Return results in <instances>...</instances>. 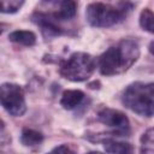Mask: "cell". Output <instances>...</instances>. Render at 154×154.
<instances>
[{"instance_id":"5bb4252c","label":"cell","mask_w":154,"mask_h":154,"mask_svg":"<svg viewBox=\"0 0 154 154\" xmlns=\"http://www.w3.org/2000/svg\"><path fill=\"white\" fill-rule=\"evenodd\" d=\"M140 25L143 28V30L154 34V12L152 10H142L140 14Z\"/></svg>"},{"instance_id":"4fadbf2b","label":"cell","mask_w":154,"mask_h":154,"mask_svg":"<svg viewBox=\"0 0 154 154\" xmlns=\"http://www.w3.org/2000/svg\"><path fill=\"white\" fill-rule=\"evenodd\" d=\"M140 141V154H154V128L143 132Z\"/></svg>"},{"instance_id":"30bf717a","label":"cell","mask_w":154,"mask_h":154,"mask_svg":"<svg viewBox=\"0 0 154 154\" xmlns=\"http://www.w3.org/2000/svg\"><path fill=\"white\" fill-rule=\"evenodd\" d=\"M84 99V93L82 90H65L60 99V105L65 109H73L76 106H78L82 100Z\"/></svg>"},{"instance_id":"52a82bcc","label":"cell","mask_w":154,"mask_h":154,"mask_svg":"<svg viewBox=\"0 0 154 154\" xmlns=\"http://www.w3.org/2000/svg\"><path fill=\"white\" fill-rule=\"evenodd\" d=\"M32 22H35L41 28L43 36L47 38H51V37H54V36L63 34L61 28L58 25V22L51 16V13L36 11L32 14Z\"/></svg>"},{"instance_id":"6da1fadb","label":"cell","mask_w":154,"mask_h":154,"mask_svg":"<svg viewBox=\"0 0 154 154\" xmlns=\"http://www.w3.org/2000/svg\"><path fill=\"white\" fill-rule=\"evenodd\" d=\"M138 57V43L134 40L126 38L103 52L97 60V66L100 72L105 76L119 75L129 70L136 63Z\"/></svg>"},{"instance_id":"9c48e42d","label":"cell","mask_w":154,"mask_h":154,"mask_svg":"<svg viewBox=\"0 0 154 154\" xmlns=\"http://www.w3.org/2000/svg\"><path fill=\"white\" fill-rule=\"evenodd\" d=\"M103 148L108 154H134V147L130 143L114 138L103 140Z\"/></svg>"},{"instance_id":"9a60e30c","label":"cell","mask_w":154,"mask_h":154,"mask_svg":"<svg viewBox=\"0 0 154 154\" xmlns=\"http://www.w3.org/2000/svg\"><path fill=\"white\" fill-rule=\"evenodd\" d=\"M23 4L24 1H18V0H2L0 11L2 13H14L23 6Z\"/></svg>"},{"instance_id":"2e32d148","label":"cell","mask_w":154,"mask_h":154,"mask_svg":"<svg viewBox=\"0 0 154 154\" xmlns=\"http://www.w3.org/2000/svg\"><path fill=\"white\" fill-rule=\"evenodd\" d=\"M47 154H77V152L69 144H60V146L53 148Z\"/></svg>"},{"instance_id":"ac0fdd59","label":"cell","mask_w":154,"mask_h":154,"mask_svg":"<svg viewBox=\"0 0 154 154\" xmlns=\"http://www.w3.org/2000/svg\"><path fill=\"white\" fill-rule=\"evenodd\" d=\"M87 154H102V153H100V152H89Z\"/></svg>"},{"instance_id":"ba28073f","label":"cell","mask_w":154,"mask_h":154,"mask_svg":"<svg viewBox=\"0 0 154 154\" xmlns=\"http://www.w3.org/2000/svg\"><path fill=\"white\" fill-rule=\"evenodd\" d=\"M57 8L54 12H51V16L57 20H67L75 17L76 11H77V4L75 1H61L57 2Z\"/></svg>"},{"instance_id":"7c38bea8","label":"cell","mask_w":154,"mask_h":154,"mask_svg":"<svg viewBox=\"0 0 154 154\" xmlns=\"http://www.w3.org/2000/svg\"><path fill=\"white\" fill-rule=\"evenodd\" d=\"M20 141L24 146L26 147H34L38 146L43 141V135L40 131H36L34 129H23L22 135H20Z\"/></svg>"},{"instance_id":"277c9868","label":"cell","mask_w":154,"mask_h":154,"mask_svg":"<svg viewBox=\"0 0 154 154\" xmlns=\"http://www.w3.org/2000/svg\"><path fill=\"white\" fill-rule=\"evenodd\" d=\"M128 4H118V6L105 2H91L87 6L85 16L90 25L96 28H107L122 22L126 12Z\"/></svg>"},{"instance_id":"7a4b0ae2","label":"cell","mask_w":154,"mask_h":154,"mask_svg":"<svg viewBox=\"0 0 154 154\" xmlns=\"http://www.w3.org/2000/svg\"><path fill=\"white\" fill-rule=\"evenodd\" d=\"M122 101L130 111L142 117L154 116V83L135 82L124 90Z\"/></svg>"},{"instance_id":"8fae6325","label":"cell","mask_w":154,"mask_h":154,"mask_svg":"<svg viewBox=\"0 0 154 154\" xmlns=\"http://www.w3.org/2000/svg\"><path fill=\"white\" fill-rule=\"evenodd\" d=\"M8 38L14 43L26 46V47L34 46L36 42V35L29 30H16L8 35Z\"/></svg>"},{"instance_id":"3957f363","label":"cell","mask_w":154,"mask_h":154,"mask_svg":"<svg viewBox=\"0 0 154 154\" xmlns=\"http://www.w3.org/2000/svg\"><path fill=\"white\" fill-rule=\"evenodd\" d=\"M96 64L97 61L93 55L83 52H76L60 63L59 73L69 81L82 82L93 75Z\"/></svg>"},{"instance_id":"e0dca14e","label":"cell","mask_w":154,"mask_h":154,"mask_svg":"<svg viewBox=\"0 0 154 154\" xmlns=\"http://www.w3.org/2000/svg\"><path fill=\"white\" fill-rule=\"evenodd\" d=\"M149 52L154 55V41H152V42L149 43Z\"/></svg>"},{"instance_id":"5b68a950","label":"cell","mask_w":154,"mask_h":154,"mask_svg":"<svg viewBox=\"0 0 154 154\" xmlns=\"http://www.w3.org/2000/svg\"><path fill=\"white\" fill-rule=\"evenodd\" d=\"M0 101L2 107L13 117H20L26 111L24 91L14 83H2L0 87Z\"/></svg>"},{"instance_id":"8992f818","label":"cell","mask_w":154,"mask_h":154,"mask_svg":"<svg viewBox=\"0 0 154 154\" xmlns=\"http://www.w3.org/2000/svg\"><path fill=\"white\" fill-rule=\"evenodd\" d=\"M97 119L107 128L113 129V134L116 136H125L130 132V123L128 117L113 108H102L97 112Z\"/></svg>"}]
</instances>
